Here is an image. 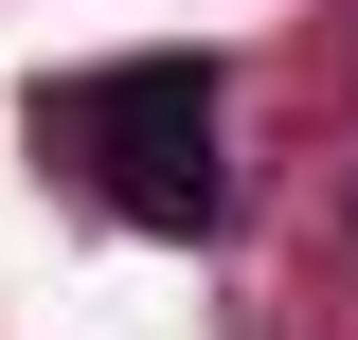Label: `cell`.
Instances as JSON below:
<instances>
[{"instance_id":"1","label":"cell","mask_w":358,"mask_h":340,"mask_svg":"<svg viewBox=\"0 0 358 340\" xmlns=\"http://www.w3.org/2000/svg\"><path fill=\"white\" fill-rule=\"evenodd\" d=\"M215 54H90V72H36V162L72 197H108L126 233H215L233 215V162H215Z\"/></svg>"}]
</instances>
